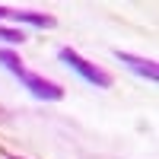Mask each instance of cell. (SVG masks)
I'll list each match as a JSON object with an SVG mask.
<instances>
[{"label": "cell", "instance_id": "cell-1", "mask_svg": "<svg viewBox=\"0 0 159 159\" xmlns=\"http://www.w3.org/2000/svg\"><path fill=\"white\" fill-rule=\"evenodd\" d=\"M57 57L67 64V67L73 70V73H80L86 80V83H92V86H99V89H108L111 86V76L105 73L102 67H96V64H89L83 54H80V51H73V48H61L57 51Z\"/></svg>", "mask_w": 159, "mask_h": 159}, {"label": "cell", "instance_id": "cell-2", "mask_svg": "<svg viewBox=\"0 0 159 159\" xmlns=\"http://www.w3.org/2000/svg\"><path fill=\"white\" fill-rule=\"evenodd\" d=\"M16 76H19V83L29 89L35 99H45V102H57V99H64V89H61L57 83H51V80L38 76V73H32V70H25V67H22Z\"/></svg>", "mask_w": 159, "mask_h": 159}, {"label": "cell", "instance_id": "cell-3", "mask_svg": "<svg viewBox=\"0 0 159 159\" xmlns=\"http://www.w3.org/2000/svg\"><path fill=\"white\" fill-rule=\"evenodd\" d=\"M115 57L121 61L124 67H130L134 73L147 76L150 83H156V80H159V67H156V61H150V57H137V54H130V51H115Z\"/></svg>", "mask_w": 159, "mask_h": 159}, {"label": "cell", "instance_id": "cell-4", "mask_svg": "<svg viewBox=\"0 0 159 159\" xmlns=\"http://www.w3.org/2000/svg\"><path fill=\"white\" fill-rule=\"evenodd\" d=\"M10 19L29 22V25H35V29H51V25H54V16H48V13H32V10H13Z\"/></svg>", "mask_w": 159, "mask_h": 159}, {"label": "cell", "instance_id": "cell-5", "mask_svg": "<svg viewBox=\"0 0 159 159\" xmlns=\"http://www.w3.org/2000/svg\"><path fill=\"white\" fill-rule=\"evenodd\" d=\"M0 64H3V67H7L13 76H16V73L25 67V64L19 61V54H16V51H10V48H0Z\"/></svg>", "mask_w": 159, "mask_h": 159}, {"label": "cell", "instance_id": "cell-6", "mask_svg": "<svg viewBox=\"0 0 159 159\" xmlns=\"http://www.w3.org/2000/svg\"><path fill=\"white\" fill-rule=\"evenodd\" d=\"M0 42H7V45H22V42H25V32H22V29H7V25H0Z\"/></svg>", "mask_w": 159, "mask_h": 159}, {"label": "cell", "instance_id": "cell-7", "mask_svg": "<svg viewBox=\"0 0 159 159\" xmlns=\"http://www.w3.org/2000/svg\"><path fill=\"white\" fill-rule=\"evenodd\" d=\"M10 13H13L10 7H0V19H3V16H10Z\"/></svg>", "mask_w": 159, "mask_h": 159}, {"label": "cell", "instance_id": "cell-8", "mask_svg": "<svg viewBox=\"0 0 159 159\" xmlns=\"http://www.w3.org/2000/svg\"><path fill=\"white\" fill-rule=\"evenodd\" d=\"M13 159H19V156H13Z\"/></svg>", "mask_w": 159, "mask_h": 159}]
</instances>
